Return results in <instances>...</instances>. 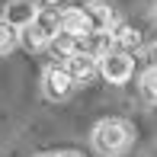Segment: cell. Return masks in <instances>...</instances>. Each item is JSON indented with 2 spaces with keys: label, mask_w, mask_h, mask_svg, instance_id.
<instances>
[{
  "label": "cell",
  "mask_w": 157,
  "mask_h": 157,
  "mask_svg": "<svg viewBox=\"0 0 157 157\" xmlns=\"http://www.w3.org/2000/svg\"><path fill=\"white\" fill-rule=\"evenodd\" d=\"M83 13H87V23H90V35L112 32V26L119 23V13H116L112 0H90V3H83Z\"/></svg>",
  "instance_id": "obj_5"
},
{
  "label": "cell",
  "mask_w": 157,
  "mask_h": 157,
  "mask_svg": "<svg viewBox=\"0 0 157 157\" xmlns=\"http://www.w3.org/2000/svg\"><path fill=\"white\" fill-rule=\"evenodd\" d=\"M90 144L103 157H122L135 144V125L128 119H116V116L99 119L93 125V132H90Z\"/></svg>",
  "instance_id": "obj_1"
},
{
  "label": "cell",
  "mask_w": 157,
  "mask_h": 157,
  "mask_svg": "<svg viewBox=\"0 0 157 157\" xmlns=\"http://www.w3.org/2000/svg\"><path fill=\"white\" fill-rule=\"evenodd\" d=\"M61 32H71L74 39L90 35V23H87L83 6H64V10H61Z\"/></svg>",
  "instance_id": "obj_9"
},
{
  "label": "cell",
  "mask_w": 157,
  "mask_h": 157,
  "mask_svg": "<svg viewBox=\"0 0 157 157\" xmlns=\"http://www.w3.org/2000/svg\"><path fill=\"white\" fill-rule=\"evenodd\" d=\"M138 93H141V99H144L147 106H157V64H151V67L141 71V77H138Z\"/></svg>",
  "instance_id": "obj_11"
},
{
  "label": "cell",
  "mask_w": 157,
  "mask_h": 157,
  "mask_svg": "<svg viewBox=\"0 0 157 157\" xmlns=\"http://www.w3.org/2000/svg\"><path fill=\"white\" fill-rule=\"evenodd\" d=\"M61 32V10L58 6H39L35 19L26 29H19V45L26 52H42L52 45V39Z\"/></svg>",
  "instance_id": "obj_2"
},
{
  "label": "cell",
  "mask_w": 157,
  "mask_h": 157,
  "mask_svg": "<svg viewBox=\"0 0 157 157\" xmlns=\"http://www.w3.org/2000/svg\"><path fill=\"white\" fill-rule=\"evenodd\" d=\"M74 90H77V83H74V77L67 74L64 64H48V67L42 71V93H45V99L64 103V99H71Z\"/></svg>",
  "instance_id": "obj_3"
},
{
  "label": "cell",
  "mask_w": 157,
  "mask_h": 157,
  "mask_svg": "<svg viewBox=\"0 0 157 157\" xmlns=\"http://www.w3.org/2000/svg\"><path fill=\"white\" fill-rule=\"evenodd\" d=\"M35 13H39V3H32V0H10V3L3 6V16L10 26H16V29H26V26L35 19Z\"/></svg>",
  "instance_id": "obj_8"
},
{
  "label": "cell",
  "mask_w": 157,
  "mask_h": 157,
  "mask_svg": "<svg viewBox=\"0 0 157 157\" xmlns=\"http://www.w3.org/2000/svg\"><path fill=\"white\" fill-rule=\"evenodd\" d=\"M61 64L67 67V74L74 77L77 87H80V83H90V80L99 74V58H93V55H87V52H80V48H77L67 61H61Z\"/></svg>",
  "instance_id": "obj_6"
},
{
  "label": "cell",
  "mask_w": 157,
  "mask_h": 157,
  "mask_svg": "<svg viewBox=\"0 0 157 157\" xmlns=\"http://www.w3.org/2000/svg\"><path fill=\"white\" fill-rule=\"evenodd\" d=\"M77 48H80V39H74L71 32H58L52 39V45H48V52H52V58H58L55 64H61V61H67Z\"/></svg>",
  "instance_id": "obj_10"
},
{
  "label": "cell",
  "mask_w": 157,
  "mask_h": 157,
  "mask_svg": "<svg viewBox=\"0 0 157 157\" xmlns=\"http://www.w3.org/2000/svg\"><path fill=\"white\" fill-rule=\"evenodd\" d=\"M135 74V58L125 52H116L112 48L109 55H103L99 58V77H103L106 83H116V87H122V83L132 80Z\"/></svg>",
  "instance_id": "obj_4"
},
{
  "label": "cell",
  "mask_w": 157,
  "mask_h": 157,
  "mask_svg": "<svg viewBox=\"0 0 157 157\" xmlns=\"http://www.w3.org/2000/svg\"><path fill=\"white\" fill-rule=\"evenodd\" d=\"M55 157H83V154H80V151H58Z\"/></svg>",
  "instance_id": "obj_13"
},
{
  "label": "cell",
  "mask_w": 157,
  "mask_h": 157,
  "mask_svg": "<svg viewBox=\"0 0 157 157\" xmlns=\"http://www.w3.org/2000/svg\"><path fill=\"white\" fill-rule=\"evenodd\" d=\"M16 45H19V29L10 26L6 19H0V58H6Z\"/></svg>",
  "instance_id": "obj_12"
},
{
  "label": "cell",
  "mask_w": 157,
  "mask_h": 157,
  "mask_svg": "<svg viewBox=\"0 0 157 157\" xmlns=\"http://www.w3.org/2000/svg\"><path fill=\"white\" fill-rule=\"evenodd\" d=\"M109 39H112V48H116V52H125V55H132V58H135V52L144 48V35L135 29L132 23H122V19L112 26Z\"/></svg>",
  "instance_id": "obj_7"
},
{
  "label": "cell",
  "mask_w": 157,
  "mask_h": 157,
  "mask_svg": "<svg viewBox=\"0 0 157 157\" xmlns=\"http://www.w3.org/2000/svg\"><path fill=\"white\" fill-rule=\"evenodd\" d=\"M32 157H55V154H32Z\"/></svg>",
  "instance_id": "obj_14"
}]
</instances>
